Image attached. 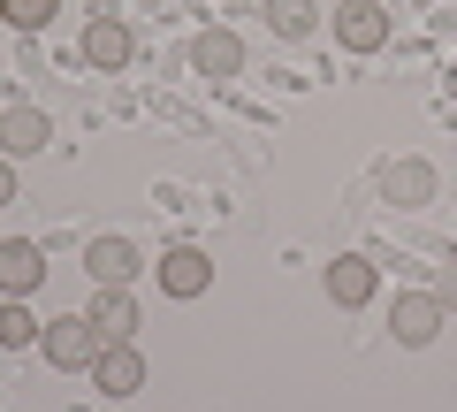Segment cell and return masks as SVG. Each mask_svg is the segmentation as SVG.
<instances>
[{
	"label": "cell",
	"mask_w": 457,
	"mask_h": 412,
	"mask_svg": "<svg viewBox=\"0 0 457 412\" xmlns=\"http://www.w3.org/2000/svg\"><path fill=\"white\" fill-rule=\"evenodd\" d=\"M38 351H46V366H62V374H92V359H99L107 344H99L92 314H62V321H46Z\"/></svg>",
	"instance_id": "cell-1"
},
{
	"label": "cell",
	"mask_w": 457,
	"mask_h": 412,
	"mask_svg": "<svg viewBox=\"0 0 457 412\" xmlns=\"http://www.w3.org/2000/svg\"><path fill=\"white\" fill-rule=\"evenodd\" d=\"M442 321H450V314H442L435 290H404V298L389 306V336H396L404 351H427V344L442 336Z\"/></svg>",
	"instance_id": "cell-2"
},
{
	"label": "cell",
	"mask_w": 457,
	"mask_h": 412,
	"mask_svg": "<svg viewBox=\"0 0 457 412\" xmlns=\"http://www.w3.org/2000/svg\"><path fill=\"white\" fill-rule=\"evenodd\" d=\"M320 282H328V298H336L343 314H359V306H374V290H381V267L366 260V252H336Z\"/></svg>",
	"instance_id": "cell-3"
},
{
	"label": "cell",
	"mask_w": 457,
	"mask_h": 412,
	"mask_svg": "<svg viewBox=\"0 0 457 412\" xmlns=\"http://www.w3.org/2000/svg\"><path fill=\"white\" fill-rule=\"evenodd\" d=\"M137 267H145V252H137L130 237H92V245H84V275H92L99 290H130Z\"/></svg>",
	"instance_id": "cell-4"
},
{
	"label": "cell",
	"mask_w": 457,
	"mask_h": 412,
	"mask_svg": "<svg viewBox=\"0 0 457 412\" xmlns=\"http://www.w3.org/2000/svg\"><path fill=\"white\" fill-rule=\"evenodd\" d=\"M92 390L107 397V405L137 397V390H145V351H137V344H107V351L92 359Z\"/></svg>",
	"instance_id": "cell-5"
},
{
	"label": "cell",
	"mask_w": 457,
	"mask_h": 412,
	"mask_svg": "<svg viewBox=\"0 0 457 412\" xmlns=\"http://www.w3.org/2000/svg\"><path fill=\"white\" fill-rule=\"evenodd\" d=\"M153 282H161L168 298H206V290H213V260H206L198 245H176V252L153 260Z\"/></svg>",
	"instance_id": "cell-6"
},
{
	"label": "cell",
	"mask_w": 457,
	"mask_h": 412,
	"mask_svg": "<svg viewBox=\"0 0 457 412\" xmlns=\"http://www.w3.org/2000/svg\"><path fill=\"white\" fill-rule=\"evenodd\" d=\"M336 38L351 54H381L389 46V8H381V0H343L336 8Z\"/></svg>",
	"instance_id": "cell-7"
},
{
	"label": "cell",
	"mask_w": 457,
	"mask_h": 412,
	"mask_svg": "<svg viewBox=\"0 0 457 412\" xmlns=\"http://www.w3.org/2000/svg\"><path fill=\"white\" fill-rule=\"evenodd\" d=\"M46 146H54L46 107H0V153H8V161H31V153H46Z\"/></svg>",
	"instance_id": "cell-8"
},
{
	"label": "cell",
	"mask_w": 457,
	"mask_h": 412,
	"mask_svg": "<svg viewBox=\"0 0 457 412\" xmlns=\"http://www.w3.org/2000/svg\"><path fill=\"white\" fill-rule=\"evenodd\" d=\"M38 282H46V252H38L31 237H0V290H8V298H31Z\"/></svg>",
	"instance_id": "cell-9"
},
{
	"label": "cell",
	"mask_w": 457,
	"mask_h": 412,
	"mask_svg": "<svg viewBox=\"0 0 457 412\" xmlns=\"http://www.w3.org/2000/svg\"><path fill=\"white\" fill-rule=\"evenodd\" d=\"M130 54H137L130 23H114V16H92V23H84V69H130Z\"/></svg>",
	"instance_id": "cell-10"
},
{
	"label": "cell",
	"mask_w": 457,
	"mask_h": 412,
	"mask_svg": "<svg viewBox=\"0 0 457 412\" xmlns=\"http://www.w3.org/2000/svg\"><path fill=\"white\" fill-rule=\"evenodd\" d=\"M191 62H198V77L221 84V77H237V69H245V38L213 23V31H198V38H191Z\"/></svg>",
	"instance_id": "cell-11"
},
{
	"label": "cell",
	"mask_w": 457,
	"mask_h": 412,
	"mask_svg": "<svg viewBox=\"0 0 457 412\" xmlns=\"http://www.w3.org/2000/svg\"><path fill=\"white\" fill-rule=\"evenodd\" d=\"M92 329H99V344H137V298L130 290H99L92 298Z\"/></svg>",
	"instance_id": "cell-12"
},
{
	"label": "cell",
	"mask_w": 457,
	"mask_h": 412,
	"mask_svg": "<svg viewBox=\"0 0 457 412\" xmlns=\"http://www.w3.org/2000/svg\"><path fill=\"white\" fill-rule=\"evenodd\" d=\"M381 191H389V206H427V198H435V168L427 161H396Z\"/></svg>",
	"instance_id": "cell-13"
},
{
	"label": "cell",
	"mask_w": 457,
	"mask_h": 412,
	"mask_svg": "<svg viewBox=\"0 0 457 412\" xmlns=\"http://www.w3.org/2000/svg\"><path fill=\"white\" fill-rule=\"evenodd\" d=\"M38 336H46V321H31V306L8 298V306H0V351H31Z\"/></svg>",
	"instance_id": "cell-14"
},
{
	"label": "cell",
	"mask_w": 457,
	"mask_h": 412,
	"mask_svg": "<svg viewBox=\"0 0 457 412\" xmlns=\"http://www.w3.org/2000/svg\"><path fill=\"white\" fill-rule=\"evenodd\" d=\"M267 23H275V38H312L320 31V8L312 0H267Z\"/></svg>",
	"instance_id": "cell-15"
},
{
	"label": "cell",
	"mask_w": 457,
	"mask_h": 412,
	"mask_svg": "<svg viewBox=\"0 0 457 412\" xmlns=\"http://www.w3.org/2000/svg\"><path fill=\"white\" fill-rule=\"evenodd\" d=\"M54 16H62V0H8V23L16 31H46Z\"/></svg>",
	"instance_id": "cell-16"
},
{
	"label": "cell",
	"mask_w": 457,
	"mask_h": 412,
	"mask_svg": "<svg viewBox=\"0 0 457 412\" xmlns=\"http://www.w3.org/2000/svg\"><path fill=\"white\" fill-rule=\"evenodd\" d=\"M435 298H442V314H457V260L435 267Z\"/></svg>",
	"instance_id": "cell-17"
},
{
	"label": "cell",
	"mask_w": 457,
	"mask_h": 412,
	"mask_svg": "<svg viewBox=\"0 0 457 412\" xmlns=\"http://www.w3.org/2000/svg\"><path fill=\"white\" fill-rule=\"evenodd\" d=\"M8 198H16V161L0 153V206H8Z\"/></svg>",
	"instance_id": "cell-18"
},
{
	"label": "cell",
	"mask_w": 457,
	"mask_h": 412,
	"mask_svg": "<svg viewBox=\"0 0 457 412\" xmlns=\"http://www.w3.org/2000/svg\"><path fill=\"white\" fill-rule=\"evenodd\" d=\"M0 23H8V0H0Z\"/></svg>",
	"instance_id": "cell-19"
}]
</instances>
